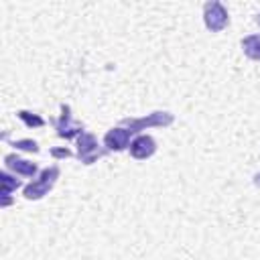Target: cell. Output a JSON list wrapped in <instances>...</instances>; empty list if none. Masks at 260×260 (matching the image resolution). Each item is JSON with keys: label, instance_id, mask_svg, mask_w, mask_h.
Wrapping results in <instances>:
<instances>
[{"label": "cell", "instance_id": "obj_1", "mask_svg": "<svg viewBox=\"0 0 260 260\" xmlns=\"http://www.w3.org/2000/svg\"><path fill=\"white\" fill-rule=\"evenodd\" d=\"M59 173H61V171H59V167H57V165L43 169V171H41V175H39V179H35L32 183H28V185L24 187V191H22L24 199H28V201H37V199L45 197V195L53 189V185L57 183Z\"/></svg>", "mask_w": 260, "mask_h": 260}, {"label": "cell", "instance_id": "obj_2", "mask_svg": "<svg viewBox=\"0 0 260 260\" xmlns=\"http://www.w3.org/2000/svg\"><path fill=\"white\" fill-rule=\"evenodd\" d=\"M173 122H175V116L171 112H160L158 110V112H150V114H146L142 118H124L120 126H124L126 130H130L134 134V132H140V130L150 128V126L165 128V126H171Z\"/></svg>", "mask_w": 260, "mask_h": 260}, {"label": "cell", "instance_id": "obj_3", "mask_svg": "<svg viewBox=\"0 0 260 260\" xmlns=\"http://www.w3.org/2000/svg\"><path fill=\"white\" fill-rule=\"evenodd\" d=\"M203 22H205L207 30L219 32L230 24V14L221 2L211 0V2H205V6H203Z\"/></svg>", "mask_w": 260, "mask_h": 260}, {"label": "cell", "instance_id": "obj_4", "mask_svg": "<svg viewBox=\"0 0 260 260\" xmlns=\"http://www.w3.org/2000/svg\"><path fill=\"white\" fill-rule=\"evenodd\" d=\"M106 152H108V148H100V144L91 132H83L77 136V158L83 165H93Z\"/></svg>", "mask_w": 260, "mask_h": 260}, {"label": "cell", "instance_id": "obj_5", "mask_svg": "<svg viewBox=\"0 0 260 260\" xmlns=\"http://www.w3.org/2000/svg\"><path fill=\"white\" fill-rule=\"evenodd\" d=\"M55 130H57V136L61 138H73V136H79L83 134V124L79 122H73V116H71V108L69 106H61V116L59 120L55 122Z\"/></svg>", "mask_w": 260, "mask_h": 260}, {"label": "cell", "instance_id": "obj_6", "mask_svg": "<svg viewBox=\"0 0 260 260\" xmlns=\"http://www.w3.org/2000/svg\"><path fill=\"white\" fill-rule=\"evenodd\" d=\"M130 136L132 132L126 130L124 126H116V128H110L104 136V144L108 150H114V152H120L124 148H130Z\"/></svg>", "mask_w": 260, "mask_h": 260}, {"label": "cell", "instance_id": "obj_7", "mask_svg": "<svg viewBox=\"0 0 260 260\" xmlns=\"http://www.w3.org/2000/svg\"><path fill=\"white\" fill-rule=\"evenodd\" d=\"M156 152V140L150 134H140L130 142V154L138 160H146Z\"/></svg>", "mask_w": 260, "mask_h": 260}, {"label": "cell", "instance_id": "obj_8", "mask_svg": "<svg viewBox=\"0 0 260 260\" xmlns=\"http://www.w3.org/2000/svg\"><path fill=\"white\" fill-rule=\"evenodd\" d=\"M4 165L14 173V175H22V177H35L37 175V165L30 160H24L16 154H6L4 156Z\"/></svg>", "mask_w": 260, "mask_h": 260}, {"label": "cell", "instance_id": "obj_9", "mask_svg": "<svg viewBox=\"0 0 260 260\" xmlns=\"http://www.w3.org/2000/svg\"><path fill=\"white\" fill-rule=\"evenodd\" d=\"M244 55L252 61H260V35H248L242 39Z\"/></svg>", "mask_w": 260, "mask_h": 260}, {"label": "cell", "instance_id": "obj_10", "mask_svg": "<svg viewBox=\"0 0 260 260\" xmlns=\"http://www.w3.org/2000/svg\"><path fill=\"white\" fill-rule=\"evenodd\" d=\"M20 187V181L16 179V177H12V175H8L6 171L4 173H0V193H2V203L4 205H8L10 203V199H8V195L14 191V189H18Z\"/></svg>", "mask_w": 260, "mask_h": 260}, {"label": "cell", "instance_id": "obj_11", "mask_svg": "<svg viewBox=\"0 0 260 260\" xmlns=\"http://www.w3.org/2000/svg\"><path fill=\"white\" fill-rule=\"evenodd\" d=\"M16 114H18V118H20L28 128H41V126H45V120H43L39 114H30V112H26V110H18Z\"/></svg>", "mask_w": 260, "mask_h": 260}, {"label": "cell", "instance_id": "obj_12", "mask_svg": "<svg viewBox=\"0 0 260 260\" xmlns=\"http://www.w3.org/2000/svg\"><path fill=\"white\" fill-rule=\"evenodd\" d=\"M14 146L20 148V150H26V152H39V144H37L35 140H30V138H26V140H16Z\"/></svg>", "mask_w": 260, "mask_h": 260}, {"label": "cell", "instance_id": "obj_13", "mask_svg": "<svg viewBox=\"0 0 260 260\" xmlns=\"http://www.w3.org/2000/svg\"><path fill=\"white\" fill-rule=\"evenodd\" d=\"M51 154L53 156H71V152L67 148H63V150H51Z\"/></svg>", "mask_w": 260, "mask_h": 260}, {"label": "cell", "instance_id": "obj_14", "mask_svg": "<svg viewBox=\"0 0 260 260\" xmlns=\"http://www.w3.org/2000/svg\"><path fill=\"white\" fill-rule=\"evenodd\" d=\"M254 183H256V185H260V173H258V175L254 177Z\"/></svg>", "mask_w": 260, "mask_h": 260}, {"label": "cell", "instance_id": "obj_15", "mask_svg": "<svg viewBox=\"0 0 260 260\" xmlns=\"http://www.w3.org/2000/svg\"><path fill=\"white\" fill-rule=\"evenodd\" d=\"M256 24L260 26V14H256Z\"/></svg>", "mask_w": 260, "mask_h": 260}]
</instances>
